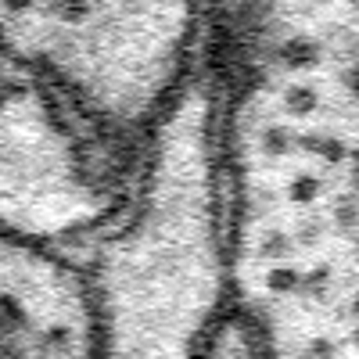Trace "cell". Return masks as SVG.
<instances>
[{"instance_id": "cell-4", "label": "cell", "mask_w": 359, "mask_h": 359, "mask_svg": "<svg viewBox=\"0 0 359 359\" xmlns=\"http://www.w3.org/2000/svg\"><path fill=\"white\" fill-rule=\"evenodd\" d=\"M198 359H262V341L259 331L245 316H223L216 331L208 334L205 348Z\"/></svg>"}, {"instance_id": "cell-1", "label": "cell", "mask_w": 359, "mask_h": 359, "mask_svg": "<svg viewBox=\"0 0 359 359\" xmlns=\"http://www.w3.org/2000/svg\"><path fill=\"white\" fill-rule=\"evenodd\" d=\"M216 94L194 72L140 147V176L86 269L101 359H198L223 320Z\"/></svg>"}, {"instance_id": "cell-9", "label": "cell", "mask_w": 359, "mask_h": 359, "mask_svg": "<svg viewBox=\"0 0 359 359\" xmlns=\"http://www.w3.org/2000/svg\"><path fill=\"white\" fill-rule=\"evenodd\" d=\"M352 313H355V316H359V291H355V294H352Z\"/></svg>"}, {"instance_id": "cell-8", "label": "cell", "mask_w": 359, "mask_h": 359, "mask_svg": "<svg viewBox=\"0 0 359 359\" xmlns=\"http://www.w3.org/2000/svg\"><path fill=\"white\" fill-rule=\"evenodd\" d=\"M316 191H320V184H316L313 176H298L294 184H291V198H294V201H309Z\"/></svg>"}, {"instance_id": "cell-10", "label": "cell", "mask_w": 359, "mask_h": 359, "mask_svg": "<svg viewBox=\"0 0 359 359\" xmlns=\"http://www.w3.org/2000/svg\"><path fill=\"white\" fill-rule=\"evenodd\" d=\"M0 83H4V50H0Z\"/></svg>"}, {"instance_id": "cell-5", "label": "cell", "mask_w": 359, "mask_h": 359, "mask_svg": "<svg viewBox=\"0 0 359 359\" xmlns=\"http://www.w3.org/2000/svg\"><path fill=\"white\" fill-rule=\"evenodd\" d=\"M306 147L309 151H316V155H323V158H331V162H341L345 158V147H341V140H327V137H306Z\"/></svg>"}, {"instance_id": "cell-7", "label": "cell", "mask_w": 359, "mask_h": 359, "mask_svg": "<svg viewBox=\"0 0 359 359\" xmlns=\"http://www.w3.org/2000/svg\"><path fill=\"white\" fill-rule=\"evenodd\" d=\"M334 219L341 223V226H352V223H359V201L355 198H338V205H334Z\"/></svg>"}, {"instance_id": "cell-3", "label": "cell", "mask_w": 359, "mask_h": 359, "mask_svg": "<svg viewBox=\"0 0 359 359\" xmlns=\"http://www.w3.org/2000/svg\"><path fill=\"white\" fill-rule=\"evenodd\" d=\"M130 147L36 79L0 83V233L57 252L130 201Z\"/></svg>"}, {"instance_id": "cell-2", "label": "cell", "mask_w": 359, "mask_h": 359, "mask_svg": "<svg viewBox=\"0 0 359 359\" xmlns=\"http://www.w3.org/2000/svg\"><path fill=\"white\" fill-rule=\"evenodd\" d=\"M198 0H0V50L133 147L198 72Z\"/></svg>"}, {"instance_id": "cell-11", "label": "cell", "mask_w": 359, "mask_h": 359, "mask_svg": "<svg viewBox=\"0 0 359 359\" xmlns=\"http://www.w3.org/2000/svg\"><path fill=\"white\" fill-rule=\"evenodd\" d=\"M352 341H355V345H359V327H355V334H352Z\"/></svg>"}, {"instance_id": "cell-6", "label": "cell", "mask_w": 359, "mask_h": 359, "mask_svg": "<svg viewBox=\"0 0 359 359\" xmlns=\"http://www.w3.org/2000/svg\"><path fill=\"white\" fill-rule=\"evenodd\" d=\"M287 108L298 111V115H306V111L316 108V94H313L309 86H291V90H287Z\"/></svg>"}]
</instances>
